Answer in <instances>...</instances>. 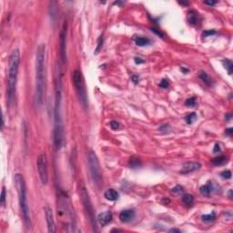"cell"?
I'll use <instances>...</instances> for the list:
<instances>
[{
    "label": "cell",
    "instance_id": "19",
    "mask_svg": "<svg viewBox=\"0 0 233 233\" xmlns=\"http://www.w3.org/2000/svg\"><path fill=\"white\" fill-rule=\"evenodd\" d=\"M128 164H129L130 168H139V167L141 166V161H140V159H139L137 157L132 156V157L129 159Z\"/></svg>",
    "mask_w": 233,
    "mask_h": 233
},
{
    "label": "cell",
    "instance_id": "40",
    "mask_svg": "<svg viewBox=\"0 0 233 233\" xmlns=\"http://www.w3.org/2000/svg\"><path fill=\"white\" fill-rule=\"evenodd\" d=\"M179 4H180V5H188L189 2H185V1L183 2V1H182V2H179Z\"/></svg>",
    "mask_w": 233,
    "mask_h": 233
},
{
    "label": "cell",
    "instance_id": "16",
    "mask_svg": "<svg viewBox=\"0 0 233 233\" xmlns=\"http://www.w3.org/2000/svg\"><path fill=\"white\" fill-rule=\"evenodd\" d=\"M188 21L190 25L192 26H196L199 22V15L196 11L194 10H190L188 13Z\"/></svg>",
    "mask_w": 233,
    "mask_h": 233
},
{
    "label": "cell",
    "instance_id": "25",
    "mask_svg": "<svg viewBox=\"0 0 233 233\" xmlns=\"http://www.w3.org/2000/svg\"><path fill=\"white\" fill-rule=\"evenodd\" d=\"M185 105L187 107H195L197 105V99L192 97V98H190L189 99L186 100L185 102Z\"/></svg>",
    "mask_w": 233,
    "mask_h": 233
},
{
    "label": "cell",
    "instance_id": "6",
    "mask_svg": "<svg viewBox=\"0 0 233 233\" xmlns=\"http://www.w3.org/2000/svg\"><path fill=\"white\" fill-rule=\"evenodd\" d=\"M79 194H80L81 201L83 203V206H84V209L86 210L87 216V218L89 219V222H90V224L93 228V230H98L97 226H96V219H95V215H94V209H93V205L91 203L88 192H87L86 187L83 184L80 186Z\"/></svg>",
    "mask_w": 233,
    "mask_h": 233
},
{
    "label": "cell",
    "instance_id": "37",
    "mask_svg": "<svg viewBox=\"0 0 233 233\" xmlns=\"http://www.w3.org/2000/svg\"><path fill=\"white\" fill-rule=\"evenodd\" d=\"M204 4H205V5H209V6L212 7V6L216 5V4H217V2H216V1H204Z\"/></svg>",
    "mask_w": 233,
    "mask_h": 233
},
{
    "label": "cell",
    "instance_id": "4",
    "mask_svg": "<svg viewBox=\"0 0 233 233\" xmlns=\"http://www.w3.org/2000/svg\"><path fill=\"white\" fill-rule=\"evenodd\" d=\"M15 181L16 186L17 189L18 193V200H19V206L20 210L25 221V224L27 227H30V213H29V208L27 204V187H26V181L21 174H16L15 176Z\"/></svg>",
    "mask_w": 233,
    "mask_h": 233
},
{
    "label": "cell",
    "instance_id": "22",
    "mask_svg": "<svg viewBox=\"0 0 233 233\" xmlns=\"http://www.w3.org/2000/svg\"><path fill=\"white\" fill-rule=\"evenodd\" d=\"M182 201L184 204L190 206L194 202V197L191 194H185L182 197Z\"/></svg>",
    "mask_w": 233,
    "mask_h": 233
},
{
    "label": "cell",
    "instance_id": "35",
    "mask_svg": "<svg viewBox=\"0 0 233 233\" xmlns=\"http://www.w3.org/2000/svg\"><path fill=\"white\" fill-rule=\"evenodd\" d=\"M220 150H221V149H220V145H219V144H216V145H215V147H214L213 152H214V153H219V152H220Z\"/></svg>",
    "mask_w": 233,
    "mask_h": 233
},
{
    "label": "cell",
    "instance_id": "17",
    "mask_svg": "<svg viewBox=\"0 0 233 233\" xmlns=\"http://www.w3.org/2000/svg\"><path fill=\"white\" fill-rule=\"evenodd\" d=\"M135 43L138 46H146L151 44V40L149 37L145 36H137L135 38Z\"/></svg>",
    "mask_w": 233,
    "mask_h": 233
},
{
    "label": "cell",
    "instance_id": "11",
    "mask_svg": "<svg viewBox=\"0 0 233 233\" xmlns=\"http://www.w3.org/2000/svg\"><path fill=\"white\" fill-rule=\"evenodd\" d=\"M200 168H201V164L200 162H187L182 166L179 172H180V174L187 175V174H190V173L199 170Z\"/></svg>",
    "mask_w": 233,
    "mask_h": 233
},
{
    "label": "cell",
    "instance_id": "23",
    "mask_svg": "<svg viewBox=\"0 0 233 233\" xmlns=\"http://www.w3.org/2000/svg\"><path fill=\"white\" fill-rule=\"evenodd\" d=\"M196 119H197V114L195 112H192V113H190L188 116L185 117V121L188 124H192L193 122H195Z\"/></svg>",
    "mask_w": 233,
    "mask_h": 233
},
{
    "label": "cell",
    "instance_id": "29",
    "mask_svg": "<svg viewBox=\"0 0 233 233\" xmlns=\"http://www.w3.org/2000/svg\"><path fill=\"white\" fill-rule=\"evenodd\" d=\"M171 191H172L173 193H175V194H180V193L183 192V188L180 187V186H176L175 188H173V189L171 190Z\"/></svg>",
    "mask_w": 233,
    "mask_h": 233
},
{
    "label": "cell",
    "instance_id": "20",
    "mask_svg": "<svg viewBox=\"0 0 233 233\" xmlns=\"http://www.w3.org/2000/svg\"><path fill=\"white\" fill-rule=\"evenodd\" d=\"M200 78L207 85V86H211L213 81H212V78L206 73V72H200Z\"/></svg>",
    "mask_w": 233,
    "mask_h": 233
},
{
    "label": "cell",
    "instance_id": "18",
    "mask_svg": "<svg viewBox=\"0 0 233 233\" xmlns=\"http://www.w3.org/2000/svg\"><path fill=\"white\" fill-rule=\"evenodd\" d=\"M228 161V157H226V156H219V157H216L215 159H213L211 160V163L214 166H222V165L227 164Z\"/></svg>",
    "mask_w": 233,
    "mask_h": 233
},
{
    "label": "cell",
    "instance_id": "31",
    "mask_svg": "<svg viewBox=\"0 0 233 233\" xmlns=\"http://www.w3.org/2000/svg\"><path fill=\"white\" fill-rule=\"evenodd\" d=\"M220 175H221V177H222L223 178H225V179H228V178H231V172H230L229 170H224Z\"/></svg>",
    "mask_w": 233,
    "mask_h": 233
},
{
    "label": "cell",
    "instance_id": "5",
    "mask_svg": "<svg viewBox=\"0 0 233 233\" xmlns=\"http://www.w3.org/2000/svg\"><path fill=\"white\" fill-rule=\"evenodd\" d=\"M87 159H88V167H89V171H90L92 180L94 181V183L98 187H99L102 183V170L100 168L98 156L94 151L90 150L87 155Z\"/></svg>",
    "mask_w": 233,
    "mask_h": 233
},
{
    "label": "cell",
    "instance_id": "28",
    "mask_svg": "<svg viewBox=\"0 0 233 233\" xmlns=\"http://www.w3.org/2000/svg\"><path fill=\"white\" fill-rule=\"evenodd\" d=\"M168 86H169L168 79H166V78L162 79V80L160 81V83H159V87H162V88H168Z\"/></svg>",
    "mask_w": 233,
    "mask_h": 233
},
{
    "label": "cell",
    "instance_id": "3",
    "mask_svg": "<svg viewBox=\"0 0 233 233\" xmlns=\"http://www.w3.org/2000/svg\"><path fill=\"white\" fill-rule=\"evenodd\" d=\"M19 64H20V52L18 49H14L9 56V61H8V99L9 103L13 102L16 96V87L17 82Z\"/></svg>",
    "mask_w": 233,
    "mask_h": 233
},
{
    "label": "cell",
    "instance_id": "38",
    "mask_svg": "<svg viewBox=\"0 0 233 233\" xmlns=\"http://www.w3.org/2000/svg\"><path fill=\"white\" fill-rule=\"evenodd\" d=\"M131 79H132V81H133L135 84H137V83L138 82V80H139V77H138L137 76H133V77H131Z\"/></svg>",
    "mask_w": 233,
    "mask_h": 233
},
{
    "label": "cell",
    "instance_id": "39",
    "mask_svg": "<svg viewBox=\"0 0 233 233\" xmlns=\"http://www.w3.org/2000/svg\"><path fill=\"white\" fill-rule=\"evenodd\" d=\"M232 130H233V129H232L231 128H228V129H226V130H225V131H226V132H225V134H226V135H228V136H231V134H232Z\"/></svg>",
    "mask_w": 233,
    "mask_h": 233
},
{
    "label": "cell",
    "instance_id": "14",
    "mask_svg": "<svg viewBox=\"0 0 233 233\" xmlns=\"http://www.w3.org/2000/svg\"><path fill=\"white\" fill-rule=\"evenodd\" d=\"M214 190V185L212 182L209 181L207 184H205L204 186H201L200 189V191L202 195L206 196V197H209Z\"/></svg>",
    "mask_w": 233,
    "mask_h": 233
},
{
    "label": "cell",
    "instance_id": "30",
    "mask_svg": "<svg viewBox=\"0 0 233 233\" xmlns=\"http://www.w3.org/2000/svg\"><path fill=\"white\" fill-rule=\"evenodd\" d=\"M216 34V31L215 30H206V31H204L203 33H202V36H204V37H208V36H213V35H215Z\"/></svg>",
    "mask_w": 233,
    "mask_h": 233
},
{
    "label": "cell",
    "instance_id": "27",
    "mask_svg": "<svg viewBox=\"0 0 233 233\" xmlns=\"http://www.w3.org/2000/svg\"><path fill=\"white\" fill-rule=\"evenodd\" d=\"M109 126H110V128H111L113 130H117V129H118V128H120V124H119L118 121H116V120H112V121H110Z\"/></svg>",
    "mask_w": 233,
    "mask_h": 233
},
{
    "label": "cell",
    "instance_id": "13",
    "mask_svg": "<svg viewBox=\"0 0 233 233\" xmlns=\"http://www.w3.org/2000/svg\"><path fill=\"white\" fill-rule=\"evenodd\" d=\"M113 218V215L110 211H106V212H102L98 216V221L99 222V224L101 226H106L109 223L111 222Z\"/></svg>",
    "mask_w": 233,
    "mask_h": 233
},
{
    "label": "cell",
    "instance_id": "7",
    "mask_svg": "<svg viewBox=\"0 0 233 233\" xmlns=\"http://www.w3.org/2000/svg\"><path fill=\"white\" fill-rule=\"evenodd\" d=\"M73 82L74 86L77 91V94L78 97V99L83 107L87 106V89L86 85L84 81V77L82 73L79 70H75L73 73Z\"/></svg>",
    "mask_w": 233,
    "mask_h": 233
},
{
    "label": "cell",
    "instance_id": "32",
    "mask_svg": "<svg viewBox=\"0 0 233 233\" xmlns=\"http://www.w3.org/2000/svg\"><path fill=\"white\" fill-rule=\"evenodd\" d=\"M6 203V189L5 187L2 188V193H1V204L2 206H4Z\"/></svg>",
    "mask_w": 233,
    "mask_h": 233
},
{
    "label": "cell",
    "instance_id": "10",
    "mask_svg": "<svg viewBox=\"0 0 233 233\" xmlns=\"http://www.w3.org/2000/svg\"><path fill=\"white\" fill-rule=\"evenodd\" d=\"M45 215H46V224H48V231L50 232V233L56 232V225H55L53 211H52V209H51L49 207H48V206L45 208Z\"/></svg>",
    "mask_w": 233,
    "mask_h": 233
},
{
    "label": "cell",
    "instance_id": "15",
    "mask_svg": "<svg viewBox=\"0 0 233 233\" xmlns=\"http://www.w3.org/2000/svg\"><path fill=\"white\" fill-rule=\"evenodd\" d=\"M104 197L106 198V200H108L109 201H115L118 199V193L116 190L109 189V190H107L105 191Z\"/></svg>",
    "mask_w": 233,
    "mask_h": 233
},
{
    "label": "cell",
    "instance_id": "1",
    "mask_svg": "<svg viewBox=\"0 0 233 233\" xmlns=\"http://www.w3.org/2000/svg\"><path fill=\"white\" fill-rule=\"evenodd\" d=\"M46 88V46L40 44L36 54V89L35 103L37 108L43 105Z\"/></svg>",
    "mask_w": 233,
    "mask_h": 233
},
{
    "label": "cell",
    "instance_id": "26",
    "mask_svg": "<svg viewBox=\"0 0 233 233\" xmlns=\"http://www.w3.org/2000/svg\"><path fill=\"white\" fill-rule=\"evenodd\" d=\"M159 130L161 132V133H168V132H169L170 131V126L168 125V124H163V125H161L160 127H159Z\"/></svg>",
    "mask_w": 233,
    "mask_h": 233
},
{
    "label": "cell",
    "instance_id": "9",
    "mask_svg": "<svg viewBox=\"0 0 233 233\" xmlns=\"http://www.w3.org/2000/svg\"><path fill=\"white\" fill-rule=\"evenodd\" d=\"M67 34H68V22L64 20L60 36H59V55L63 63L67 62Z\"/></svg>",
    "mask_w": 233,
    "mask_h": 233
},
{
    "label": "cell",
    "instance_id": "41",
    "mask_svg": "<svg viewBox=\"0 0 233 233\" xmlns=\"http://www.w3.org/2000/svg\"><path fill=\"white\" fill-rule=\"evenodd\" d=\"M170 231H174V232H180L178 229H176V228H173V229H171Z\"/></svg>",
    "mask_w": 233,
    "mask_h": 233
},
{
    "label": "cell",
    "instance_id": "33",
    "mask_svg": "<svg viewBox=\"0 0 233 233\" xmlns=\"http://www.w3.org/2000/svg\"><path fill=\"white\" fill-rule=\"evenodd\" d=\"M151 31L153 32V33H155L156 35H158L159 37H164V34L160 31V29H158V28H155V27H152L151 28Z\"/></svg>",
    "mask_w": 233,
    "mask_h": 233
},
{
    "label": "cell",
    "instance_id": "36",
    "mask_svg": "<svg viewBox=\"0 0 233 233\" xmlns=\"http://www.w3.org/2000/svg\"><path fill=\"white\" fill-rule=\"evenodd\" d=\"M135 63L136 64H142V63H144V60L141 59L140 58H135Z\"/></svg>",
    "mask_w": 233,
    "mask_h": 233
},
{
    "label": "cell",
    "instance_id": "8",
    "mask_svg": "<svg viewBox=\"0 0 233 233\" xmlns=\"http://www.w3.org/2000/svg\"><path fill=\"white\" fill-rule=\"evenodd\" d=\"M36 167L38 175L43 185H46L49 182V168H48V157L46 153H42L38 156L36 160Z\"/></svg>",
    "mask_w": 233,
    "mask_h": 233
},
{
    "label": "cell",
    "instance_id": "2",
    "mask_svg": "<svg viewBox=\"0 0 233 233\" xmlns=\"http://www.w3.org/2000/svg\"><path fill=\"white\" fill-rule=\"evenodd\" d=\"M62 85L60 79L58 80V87L56 90L55 109H54V145L57 150H60L64 139V127L61 114V101H62Z\"/></svg>",
    "mask_w": 233,
    "mask_h": 233
},
{
    "label": "cell",
    "instance_id": "12",
    "mask_svg": "<svg viewBox=\"0 0 233 233\" xmlns=\"http://www.w3.org/2000/svg\"><path fill=\"white\" fill-rule=\"evenodd\" d=\"M136 216V213L133 209H125L120 212L119 214V219L121 222L127 223L131 221Z\"/></svg>",
    "mask_w": 233,
    "mask_h": 233
},
{
    "label": "cell",
    "instance_id": "24",
    "mask_svg": "<svg viewBox=\"0 0 233 233\" xmlns=\"http://www.w3.org/2000/svg\"><path fill=\"white\" fill-rule=\"evenodd\" d=\"M202 219L206 222H209V221H213L215 219H216V214L214 212L210 213V214H206V215H203L202 217Z\"/></svg>",
    "mask_w": 233,
    "mask_h": 233
},
{
    "label": "cell",
    "instance_id": "34",
    "mask_svg": "<svg viewBox=\"0 0 233 233\" xmlns=\"http://www.w3.org/2000/svg\"><path fill=\"white\" fill-rule=\"evenodd\" d=\"M103 46V38L102 37H99V45H98V48H97V50H96V54H98L100 50V49L102 48Z\"/></svg>",
    "mask_w": 233,
    "mask_h": 233
},
{
    "label": "cell",
    "instance_id": "21",
    "mask_svg": "<svg viewBox=\"0 0 233 233\" xmlns=\"http://www.w3.org/2000/svg\"><path fill=\"white\" fill-rule=\"evenodd\" d=\"M222 63H223L224 68L228 71V75H231L232 74V70H233V63H232V61L229 60V59H224L222 61Z\"/></svg>",
    "mask_w": 233,
    "mask_h": 233
}]
</instances>
